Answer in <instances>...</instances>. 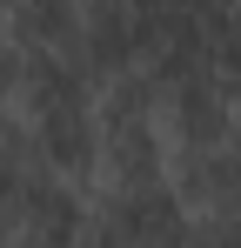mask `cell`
<instances>
[{
	"label": "cell",
	"mask_w": 241,
	"mask_h": 248,
	"mask_svg": "<svg viewBox=\"0 0 241 248\" xmlns=\"http://www.w3.org/2000/svg\"><path fill=\"white\" fill-rule=\"evenodd\" d=\"M94 181L101 188H154V181H167L161 87L141 67L94 87Z\"/></svg>",
	"instance_id": "cell-1"
},
{
	"label": "cell",
	"mask_w": 241,
	"mask_h": 248,
	"mask_svg": "<svg viewBox=\"0 0 241 248\" xmlns=\"http://www.w3.org/2000/svg\"><path fill=\"white\" fill-rule=\"evenodd\" d=\"M87 228L101 235V248H181L188 242V215L167 195V181L101 188V202H87Z\"/></svg>",
	"instance_id": "cell-2"
},
{
	"label": "cell",
	"mask_w": 241,
	"mask_h": 248,
	"mask_svg": "<svg viewBox=\"0 0 241 248\" xmlns=\"http://www.w3.org/2000/svg\"><path fill=\"white\" fill-rule=\"evenodd\" d=\"M167 195L188 221L241 215V134L208 141V148H167Z\"/></svg>",
	"instance_id": "cell-3"
},
{
	"label": "cell",
	"mask_w": 241,
	"mask_h": 248,
	"mask_svg": "<svg viewBox=\"0 0 241 248\" xmlns=\"http://www.w3.org/2000/svg\"><path fill=\"white\" fill-rule=\"evenodd\" d=\"M161 134L167 148H208V141H235L241 134V101L214 74H188V81L161 87Z\"/></svg>",
	"instance_id": "cell-4"
},
{
	"label": "cell",
	"mask_w": 241,
	"mask_h": 248,
	"mask_svg": "<svg viewBox=\"0 0 241 248\" xmlns=\"http://www.w3.org/2000/svg\"><path fill=\"white\" fill-rule=\"evenodd\" d=\"M74 61L94 81H114L127 67H141V7L134 0H80Z\"/></svg>",
	"instance_id": "cell-5"
},
{
	"label": "cell",
	"mask_w": 241,
	"mask_h": 248,
	"mask_svg": "<svg viewBox=\"0 0 241 248\" xmlns=\"http://www.w3.org/2000/svg\"><path fill=\"white\" fill-rule=\"evenodd\" d=\"M0 27L20 54H67L80 27V0H7Z\"/></svg>",
	"instance_id": "cell-6"
},
{
	"label": "cell",
	"mask_w": 241,
	"mask_h": 248,
	"mask_svg": "<svg viewBox=\"0 0 241 248\" xmlns=\"http://www.w3.org/2000/svg\"><path fill=\"white\" fill-rule=\"evenodd\" d=\"M40 174H47V161H40L34 134H27V121L7 108V114H0V221L14 215V202L34 188Z\"/></svg>",
	"instance_id": "cell-7"
},
{
	"label": "cell",
	"mask_w": 241,
	"mask_h": 248,
	"mask_svg": "<svg viewBox=\"0 0 241 248\" xmlns=\"http://www.w3.org/2000/svg\"><path fill=\"white\" fill-rule=\"evenodd\" d=\"M181 248H241V215H214V221H188Z\"/></svg>",
	"instance_id": "cell-8"
},
{
	"label": "cell",
	"mask_w": 241,
	"mask_h": 248,
	"mask_svg": "<svg viewBox=\"0 0 241 248\" xmlns=\"http://www.w3.org/2000/svg\"><path fill=\"white\" fill-rule=\"evenodd\" d=\"M20 67H27V54L7 41V27H0V114L14 108V94H20Z\"/></svg>",
	"instance_id": "cell-9"
},
{
	"label": "cell",
	"mask_w": 241,
	"mask_h": 248,
	"mask_svg": "<svg viewBox=\"0 0 241 248\" xmlns=\"http://www.w3.org/2000/svg\"><path fill=\"white\" fill-rule=\"evenodd\" d=\"M0 248H60V242H47V235H34L27 221H14V215H7V221H0Z\"/></svg>",
	"instance_id": "cell-10"
},
{
	"label": "cell",
	"mask_w": 241,
	"mask_h": 248,
	"mask_svg": "<svg viewBox=\"0 0 241 248\" xmlns=\"http://www.w3.org/2000/svg\"><path fill=\"white\" fill-rule=\"evenodd\" d=\"M0 7H7V0H0Z\"/></svg>",
	"instance_id": "cell-11"
}]
</instances>
